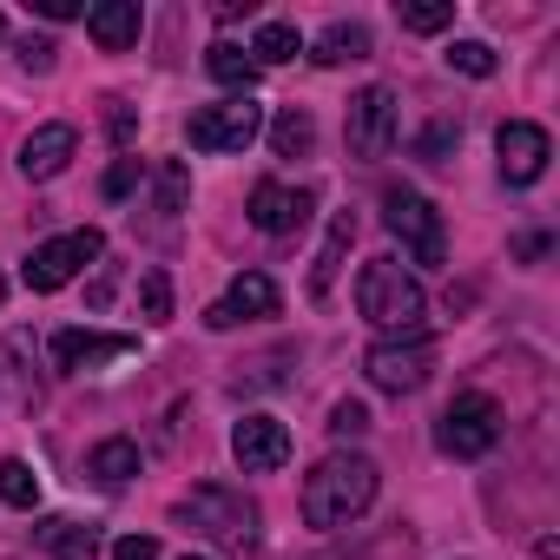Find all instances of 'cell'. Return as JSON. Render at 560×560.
<instances>
[{
  "instance_id": "11",
  "label": "cell",
  "mask_w": 560,
  "mask_h": 560,
  "mask_svg": "<svg viewBox=\"0 0 560 560\" xmlns=\"http://www.w3.org/2000/svg\"><path fill=\"white\" fill-rule=\"evenodd\" d=\"M494 152H501V178H508V185H534V178L547 172V159H553V139H547V126H534V119H508V126L494 132Z\"/></svg>"
},
{
  "instance_id": "22",
  "label": "cell",
  "mask_w": 560,
  "mask_h": 560,
  "mask_svg": "<svg viewBox=\"0 0 560 560\" xmlns=\"http://www.w3.org/2000/svg\"><path fill=\"white\" fill-rule=\"evenodd\" d=\"M205 67H211V80H218V86H237V93H250V86H257V60H250L244 47H231V40H218V47L205 54Z\"/></svg>"
},
{
  "instance_id": "21",
  "label": "cell",
  "mask_w": 560,
  "mask_h": 560,
  "mask_svg": "<svg viewBox=\"0 0 560 560\" xmlns=\"http://www.w3.org/2000/svg\"><path fill=\"white\" fill-rule=\"evenodd\" d=\"M311 145H317V119H311L304 106H284V113L270 119V152H277V159H304Z\"/></svg>"
},
{
  "instance_id": "3",
  "label": "cell",
  "mask_w": 560,
  "mask_h": 560,
  "mask_svg": "<svg viewBox=\"0 0 560 560\" xmlns=\"http://www.w3.org/2000/svg\"><path fill=\"white\" fill-rule=\"evenodd\" d=\"M178 521H191L198 534H211L218 547H231L237 560L257 547V501H244L237 488H191L178 501Z\"/></svg>"
},
{
  "instance_id": "4",
  "label": "cell",
  "mask_w": 560,
  "mask_h": 560,
  "mask_svg": "<svg viewBox=\"0 0 560 560\" xmlns=\"http://www.w3.org/2000/svg\"><path fill=\"white\" fill-rule=\"evenodd\" d=\"M435 442H442V455H455V462H475V455H488V448L501 442V402H494V396H481V389L455 396V402L442 409V429H435Z\"/></svg>"
},
{
  "instance_id": "6",
  "label": "cell",
  "mask_w": 560,
  "mask_h": 560,
  "mask_svg": "<svg viewBox=\"0 0 560 560\" xmlns=\"http://www.w3.org/2000/svg\"><path fill=\"white\" fill-rule=\"evenodd\" d=\"M383 224L402 237V250L416 257V264H442L448 257V231H442V211L422 198V191H383Z\"/></svg>"
},
{
  "instance_id": "35",
  "label": "cell",
  "mask_w": 560,
  "mask_h": 560,
  "mask_svg": "<svg viewBox=\"0 0 560 560\" xmlns=\"http://www.w3.org/2000/svg\"><path fill=\"white\" fill-rule=\"evenodd\" d=\"M0 34H8V21H0Z\"/></svg>"
},
{
  "instance_id": "9",
  "label": "cell",
  "mask_w": 560,
  "mask_h": 560,
  "mask_svg": "<svg viewBox=\"0 0 560 560\" xmlns=\"http://www.w3.org/2000/svg\"><path fill=\"white\" fill-rule=\"evenodd\" d=\"M343 139H350V159H383L396 145V93L389 86H363L343 113Z\"/></svg>"
},
{
  "instance_id": "23",
  "label": "cell",
  "mask_w": 560,
  "mask_h": 560,
  "mask_svg": "<svg viewBox=\"0 0 560 560\" xmlns=\"http://www.w3.org/2000/svg\"><path fill=\"white\" fill-rule=\"evenodd\" d=\"M298 54H304V40H298L291 21H270V27H257V40H250V60H257V67H284V60H298Z\"/></svg>"
},
{
  "instance_id": "10",
  "label": "cell",
  "mask_w": 560,
  "mask_h": 560,
  "mask_svg": "<svg viewBox=\"0 0 560 560\" xmlns=\"http://www.w3.org/2000/svg\"><path fill=\"white\" fill-rule=\"evenodd\" d=\"M231 455H237L244 475H277V468L291 462V429L277 422V416H244L231 429Z\"/></svg>"
},
{
  "instance_id": "32",
  "label": "cell",
  "mask_w": 560,
  "mask_h": 560,
  "mask_svg": "<svg viewBox=\"0 0 560 560\" xmlns=\"http://www.w3.org/2000/svg\"><path fill=\"white\" fill-rule=\"evenodd\" d=\"M21 60H27L34 73H54V40H27V47H21Z\"/></svg>"
},
{
  "instance_id": "5",
  "label": "cell",
  "mask_w": 560,
  "mask_h": 560,
  "mask_svg": "<svg viewBox=\"0 0 560 560\" xmlns=\"http://www.w3.org/2000/svg\"><path fill=\"white\" fill-rule=\"evenodd\" d=\"M100 250H106V237L86 224V231H67V237H47V244H34L27 250V291H60V284H73V277L86 270V264H100Z\"/></svg>"
},
{
  "instance_id": "17",
  "label": "cell",
  "mask_w": 560,
  "mask_h": 560,
  "mask_svg": "<svg viewBox=\"0 0 560 560\" xmlns=\"http://www.w3.org/2000/svg\"><path fill=\"white\" fill-rule=\"evenodd\" d=\"M86 475H93L100 488H126V481L139 475V442H132V435H106V442L86 455Z\"/></svg>"
},
{
  "instance_id": "14",
  "label": "cell",
  "mask_w": 560,
  "mask_h": 560,
  "mask_svg": "<svg viewBox=\"0 0 560 560\" xmlns=\"http://www.w3.org/2000/svg\"><path fill=\"white\" fill-rule=\"evenodd\" d=\"M304 218H311V191H291V185H277V178H264L250 191V224L264 237H291Z\"/></svg>"
},
{
  "instance_id": "7",
  "label": "cell",
  "mask_w": 560,
  "mask_h": 560,
  "mask_svg": "<svg viewBox=\"0 0 560 560\" xmlns=\"http://www.w3.org/2000/svg\"><path fill=\"white\" fill-rule=\"evenodd\" d=\"M429 370H435V343L416 330V337H383V343H370V357H363V376L376 383V389H389V396H416L422 383H429Z\"/></svg>"
},
{
  "instance_id": "13",
  "label": "cell",
  "mask_w": 560,
  "mask_h": 560,
  "mask_svg": "<svg viewBox=\"0 0 560 560\" xmlns=\"http://www.w3.org/2000/svg\"><path fill=\"white\" fill-rule=\"evenodd\" d=\"M139 350V337H100V330H60L54 337V370L80 376V370H100V363H126Z\"/></svg>"
},
{
  "instance_id": "24",
  "label": "cell",
  "mask_w": 560,
  "mask_h": 560,
  "mask_svg": "<svg viewBox=\"0 0 560 560\" xmlns=\"http://www.w3.org/2000/svg\"><path fill=\"white\" fill-rule=\"evenodd\" d=\"M0 501H8V508H40V475L21 462V455H8V462H0Z\"/></svg>"
},
{
  "instance_id": "15",
  "label": "cell",
  "mask_w": 560,
  "mask_h": 560,
  "mask_svg": "<svg viewBox=\"0 0 560 560\" xmlns=\"http://www.w3.org/2000/svg\"><path fill=\"white\" fill-rule=\"evenodd\" d=\"M145 14H139V0H100V8H86V34L106 47V54H126L139 40Z\"/></svg>"
},
{
  "instance_id": "31",
  "label": "cell",
  "mask_w": 560,
  "mask_h": 560,
  "mask_svg": "<svg viewBox=\"0 0 560 560\" xmlns=\"http://www.w3.org/2000/svg\"><path fill=\"white\" fill-rule=\"evenodd\" d=\"M132 185H139V159H119V165L106 172V198H126Z\"/></svg>"
},
{
  "instance_id": "30",
  "label": "cell",
  "mask_w": 560,
  "mask_h": 560,
  "mask_svg": "<svg viewBox=\"0 0 560 560\" xmlns=\"http://www.w3.org/2000/svg\"><path fill=\"white\" fill-rule=\"evenodd\" d=\"M113 560H159V540L152 534H126V540H113Z\"/></svg>"
},
{
  "instance_id": "2",
  "label": "cell",
  "mask_w": 560,
  "mask_h": 560,
  "mask_svg": "<svg viewBox=\"0 0 560 560\" xmlns=\"http://www.w3.org/2000/svg\"><path fill=\"white\" fill-rule=\"evenodd\" d=\"M357 311H363L383 337H416L422 317H429V298H422V284H416L396 257H370L363 277H357Z\"/></svg>"
},
{
  "instance_id": "27",
  "label": "cell",
  "mask_w": 560,
  "mask_h": 560,
  "mask_svg": "<svg viewBox=\"0 0 560 560\" xmlns=\"http://www.w3.org/2000/svg\"><path fill=\"white\" fill-rule=\"evenodd\" d=\"M442 60H448L455 73H468V80H488V73H494V47H481V40H455Z\"/></svg>"
},
{
  "instance_id": "19",
  "label": "cell",
  "mask_w": 560,
  "mask_h": 560,
  "mask_svg": "<svg viewBox=\"0 0 560 560\" xmlns=\"http://www.w3.org/2000/svg\"><path fill=\"white\" fill-rule=\"evenodd\" d=\"M311 60H317V67H343V60H370V27H363V21H337V27H324V40L311 47Z\"/></svg>"
},
{
  "instance_id": "29",
  "label": "cell",
  "mask_w": 560,
  "mask_h": 560,
  "mask_svg": "<svg viewBox=\"0 0 560 560\" xmlns=\"http://www.w3.org/2000/svg\"><path fill=\"white\" fill-rule=\"evenodd\" d=\"M363 429H370V409H363L357 396H343V402L330 409V435H343V442H350V435H363Z\"/></svg>"
},
{
  "instance_id": "8",
  "label": "cell",
  "mask_w": 560,
  "mask_h": 560,
  "mask_svg": "<svg viewBox=\"0 0 560 560\" xmlns=\"http://www.w3.org/2000/svg\"><path fill=\"white\" fill-rule=\"evenodd\" d=\"M185 132H191L198 152H244V145L264 132V106H257L250 93H231V100H218V106H198Z\"/></svg>"
},
{
  "instance_id": "25",
  "label": "cell",
  "mask_w": 560,
  "mask_h": 560,
  "mask_svg": "<svg viewBox=\"0 0 560 560\" xmlns=\"http://www.w3.org/2000/svg\"><path fill=\"white\" fill-rule=\"evenodd\" d=\"M396 21L409 34H442L455 21V0H409V8H396Z\"/></svg>"
},
{
  "instance_id": "1",
  "label": "cell",
  "mask_w": 560,
  "mask_h": 560,
  "mask_svg": "<svg viewBox=\"0 0 560 560\" xmlns=\"http://www.w3.org/2000/svg\"><path fill=\"white\" fill-rule=\"evenodd\" d=\"M376 462L370 455H350V448H337V455H324L311 475H304V521L311 527H350L370 501H376Z\"/></svg>"
},
{
  "instance_id": "34",
  "label": "cell",
  "mask_w": 560,
  "mask_h": 560,
  "mask_svg": "<svg viewBox=\"0 0 560 560\" xmlns=\"http://www.w3.org/2000/svg\"><path fill=\"white\" fill-rule=\"evenodd\" d=\"M185 560H205V553H185Z\"/></svg>"
},
{
  "instance_id": "12",
  "label": "cell",
  "mask_w": 560,
  "mask_h": 560,
  "mask_svg": "<svg viewBox=\"0 0 560 560\" xmlns=\"http://www.w3.org/2000/svg\"><path fill=\"white\" fill-rule=\"evenodd\" d=\"M277 304H284V298H277L270 277H264V270H244L237 284L205 311V330H231V324H244V317H277Z\"/></svg>"
},
{
  "instance_id": "16",
  "label": "cell",
  "mask_w": 560,
  "mask_h": 560,
  "mask_svg": "<svg viewBox=\"0 0 560 560\" xmlns=\"http://www.w3.org/2000/svg\"><path fill=\"white\" fill-rule=\"evenodd\" d=\"M73 152H80V132H73V126H40V132L21 145V172H27V178H60Z\"/></svg>"
},
{
  "instance_id": "26",
  "label": "cell",
  "mask_w": 560,
  "mask_h": 560,
  "mask_svg": "<svg viewBox=\"0 0 560 560\" xmlns=\"http://www.w3.org/2000/svg\"><path fill=\"white\" fill-rule=\"evenodd\" d=\"M139 311H145V324H172V277L165 270L139 277Z\"/></svg>"
},
{
  "instance_id": "20",
  "label": "cell",
  "mask_w": 560,
  "mask_h": 560,
  "mask_svg": "<svg viewBox=\"0 0 560 560\" xmlns=\"http://www.w3.org/2000/svg\"><path fill=\"white\" fill-rule=\"evenodd\" d=\"M34 540H40L47 553H60V560H100V534L80 527V521H40Z\"/></svg>"
},
{
  "instance_id": "33",
  "label": "cell",
  "mask_w": 560,
  "mask_h": 560,
  "mask_svg": "<svg viewBox=\"0 0 560 560\" xmlns=\"http://www.w3.org/2000/svg\"><path fill=\"white\" fill-rule=\"evenodd\" d=\"M34 14H47V21H80L73 0H34Z\"/></svg>"
},
{
  "instance_id": "36",
  "label": "cell",
  "mask_w": 560,
  "mask_h": 560,
  "mask_svg": "<svg viewBox=\"0 0 560 560\" xmlns=\"http://www.w3.org/2000/svg\"><path fill=\"white\" fill-rule=\"evenodd\" d=\"M0 298H8V284H0Z\"/></svg>"
},
{
  "instance_id": "28",
  "label": "cell",
  "mask_w": 560,
  "mask_h": 560,
  "mask_svg": "<svg viewBox=\"0 0 560 560\" xmlns=\"http://www.w3.org/2000/svg\"><path fill=\"white\" fill-rule=\"evenodd\" d=\"M462 145V119H435L422 139H416V159H448Z\"/></svg>"
},
{
  "instance_id": "18",
  "label": "cell",
  "mask_w": 560,
  "mask_h": 560,
  "mask_svg": "<svg viewBox=\"0 0 560 560\" xmlns=\"http://www.w3.org/2000/svg\"><path fill=\"white\" fill-rule=\"evenodd\" d=\"M350 237H357V218H350V211H337V218H330V237H324V250H317V264H311V298H330Z\"/></svg>"
}]
</instances>
